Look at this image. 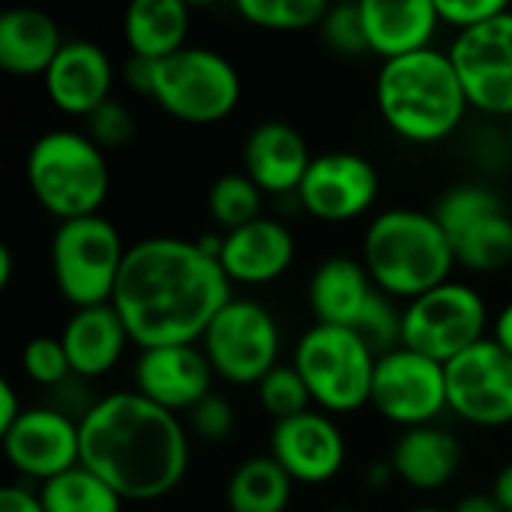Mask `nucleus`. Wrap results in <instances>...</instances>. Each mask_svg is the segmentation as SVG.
<instances>
[{
  "mask_svg": "<svg viewBox=\"0 0 512 512\" xmlns=\"http://www.w3.org/2000/svg\"><path fill=\"white\" fill-rule=\"evenodd\" d=\"M222 237H147L129 246L111 306L129 339L147 348L195 345L234 300L219 264Z\"/></svg>",
  "mask_w": 512,
  "mask_h": 512,
  "instance_id": "nucleus-1",
  "label": "nucleus"
},
{
  "mask_svg": "<svg viewBox=\"0 0 512 512\" xmlns=\"http://www.w3.org/2000/svg\"><path fill=\"white\" fill-rule=\"evenodd\" d=\"M81 465L102 477L123 501L171 495L189 471V438L177 414L138 390L99 399L78 420Z\"/></svg>",
  "mask_w": 512,
  "mask_h": 512,
  "instance_id": "nucleus-2",
  "label": "nucleus"
},
{
  "mask_svg": "<svg viewBox=\"0 0 512 512\" xmlns=\"http://www.w3.org/2000/svg\"><path fill=\"white\" fill-rule=\"evenodd\" d=\"M375 102L384 123L405 141H444L465 120L468 96L447 51L426 48L381 66Z\"/></svg>",
  "mask_w": 512,
  "mask_h": 512,
  "instance_id": "nucleus-3",
  "label": "nucleus"
},
{
  "mask_svg": "<svg viewBox=\"0 0 512 512\" xmlns=\"http://www.w3.org/2000/svg\"><path fill=\"white\" fill-rule=\"evenodd\" d=\"M363 264L378 291L411 303L450 282L456 255L432 213L396 207L369 222Z\"/></svg>",
  "mask_w": 512,
  "mask_h": 512,
  "instance_id": "nucleus-4",
  "label": "nucleus"
},
{
  "mask_svg": "<svg viewBox=\"0 0 512 512\" xmlns=\"http://www.w3.org/2000/svg\"><path fill=\"white\" fill-rule=\"evenodd\" d=\"M27 183L39 207L60 222L96 216L108 198V162L87 132L51 129L27 153Z\"/></svg>",
  "mask_w": 512,
  "mask_h": 512,
  "instance_id": "nucleus-5",
  "label": "nucleus"
},
{
  "mask_svg": "<svg viewBox=\"0 0 512 512\" xmlns=\"http://www.w3.org/2000/svg\"><path fill=\"white\" fill-rule=\"evenodd\" d=\"M378 357L357 330L309 327L294 348V369L324 414H351L369 405Z\"/></svg>",
  "mask_w": 512,
  "mask_h": 512,
  "instance_id": "nucleus-6",
  "label": "nucleus"
},
{
  "mask_svg": "<svg viewBox=\"0 0 512 512\" xmlns=\"http://www.w3.org/2000/svg\"><path fill=\"white\" fill-rule=\"evenodd\" d=\"M126 246L114 222L105 216H84L60 222L51 240V270L57 291L75 309L111 303Z\"/></svg>",
  "mask_w": 512,
  "mask_h": 512,
  "instance_id": "nucleus-7",
  "label": "nucleus"
},
{
  "mask_svg": "<svg viewBox=\"0 0 512 512\" xmlns=\"http://www.w3.org/2000/svg\"><path fill=\"white\" fill-rule=\"evenodd\" d=\"M240 90V75L222 54L186 45L156 63L150 99L180 123L210 126L237 108Z\"/></svg>",
  "mask_w": 512,
  "mask_h": 512,
  "instance_id": "nucleus-8",
  "label": "nucleus"
},
{
  "mask_svg": "<svg viewBox=\"0 0 512 512\" xmlns=\"http://www.w3.org/2000/svg\"><path fill=\"white\" fill-rule=\"evenodd\" d=\"M486 300L462 282H444L402 312V348L450 363L486 339Z\"/></svg>",
  "mask_w": 512,
  "mask_h": 512,
  "instance_id": "nucleus-9",
  "label": "nucleus"
},
{
  "mask_svg": "<svg viewBox=\"0 0 512 512\" xmlns=\"http://www.w3.org/2000/svg\"><path fill=\"white\" fill-rule=\"evenodd\" d=\"M213 372L231 384H261L279 363L276 318L255 300H231L201 336Z\"/></svg>",
  "mask_w": 512,
  "mask_h": 512,
  "instance_id": "nucleus-10",
  "label": "nucleus"
},
{
  "mask_svg": "<svg viewBox=\"0 0 512 512\" xmlns=\"http://www.w3.org/2000/svg\"><path fill=\"white\" fill-rule=\"evenodd\" d=\"M369 405L396 426H432V420L450 408L444 363L429 360L411 348H396L378 357Z\"/></svg>",
  "mask_w": 512,
  "mask_h": 512,
  "instance_id": "nucleus-11",
  "label": "nucleus"
},
{
  "mask_svg": "<svg viewBox=\"0 0 512 512\" xmlns=\"http://www.w3.org/2000/svg\"><path fill=\"white\" fill-rule=\"evenodd\" d=\"M450 60L465 87L468 105L486 114L512 117V9L486 24L456 33Z\"/></svg>",
  "mask_w": 512,
  "mask_h": 512,
  "instance_id": "nucleus-12",
  "label": "nucleus"
},
{
  "mask_svg": "<svg viewBox=\"0 0 512 512\" xmlns=\"http://www.w3.org/2000/svg\"><path fill=\"white\" fill-rule=\"evenodd\" d=\"M447 402L465 423L498 429L512 423V354L492 336L450 360Z\"/></svg>",
  "mask_w": 512,
  "mask_h": 512,
  "instance_id": "nucleus-13",
  "label": "nucleus"
},
{
  "mask_svg": "<svg viewBox=\"0 0 512 512\" xmlns=\"http://www.w3.org/2000/svg\"><path fill=\"white\" fill-rule=\"evenodd\" d=\"M0 438L6 462L21 477L48 483L81 465V429L57 408H27Z\"/></svg>",
  "mask_w": 512,
  "mask_h": 512,
  "instance_id": "nucleus-14",
  "label": "nucleus"
},
{
  "mask_svg": "<svg viewBox=\"0 0 512 512\" xmlns=\"http://www.w3.org/2000/svg\"><path fill=\"white\" fill-rule=\"evenodd\" d=\"M378 186V171L366 156L339 150L312 159L297 198L321 222H351L375 204Z\"/></svg>",
  "mask_w": 512,
  "mask_h": 512,
  "instance_id": "nucleus-15",
  "label": "nucleus"
},
{
  "mask_svg": "<svg viewBox=\"0 0 512 512\" xmlns=\"http://www.w3.org/2000/svg\"><path fill=\"white\" fill-rule=\"evenodd\" d=\"M270 456L282 471L303 486L330 483L348 456L342 429L324 411H306L291 420L276 423L270 438Z\"/></svg>",
  "mask_w": 512,
  "mask_h": 512,
  "instance_id": "nucleus-16",
  "label": "nucleus"
},
{
  "mask_svg": "<svg viewBox=\"0 0 512 512\" xmlns=\"http://www.w3.org/2000/svg\"><path fill=\"white\" fill-rule=\"evenodd\" d=\"M213 366L198 345H165L141 351L135 363V390L153 405L183 414L210 396Z\"/></svg>",
  "mask_w": 512,
  "mask_h": 512,
  "instance_id": "nucleus-17",
  "label": "nucleus"
},
{
  "mask_svg": "<svg viewBox=\"0 0 512 512\" xmlns=\"http://www.w3.org/2000/svg\"><path fill=\"white\" fill-rule=\"evenodd\" d=\"M42 81L57 111L90 117L99 105L111 99L114 66L102 45L90 39H66Z\"/></svg>",
  "mask_w": 512,
  "mask_h": 512,
  "instance_id": "nucleus-18",
  "label": "nucleus"
},
{
  "mask_svg": "<svg viewBox=\"0 0 512 512\" xmlns=\"http://www.w3.org/2000/svg\"><path fill=\"white\" fill-rule=\"evenodd\" d=\"M369 54L384 63L432 48L441 27L435 0H360Z\"/></svg>",
  "mask_w": 512,
  "mask_h": 512,
  "instance_id": "nucleus-19",
  "label": "nucleus"
},
{
  "mask_svg": "<svg viewBox=\"0 0 512 512\" xmlns=\"http://www.w3.org/2000/svg\"><path fill=\"white\" fill-rule=\"evenodd\" d=\"M294 234L279 219L261 216L222 237L219 264L231 282L264 285L279 279L294 264Z\"/></svg>",
  "mask_w": 512,
  "mask_h": 512,
  "instance_id": "nucleus-20",
  "label": "nucleus"
},
{
  "mask_svg": "<svg viewBox=\"0 0 512 512\" xmlns=\"http://www.w3.org/2000/svg\"><path fill=\"white\" fill-rule=\"evenodd\" d=\"M312 159L315 156H309L306 138L282 120H267L255 126L243 144L246 174L261 192L273 195L297 192Z\"/></svg>",
  "mask_w": 512,
  "mask_h": 512,
  "instance_id": "nucleus-21",
  "label": "nucleus"
},
{
  "mask_svg": "<svg viewBox=\"0 0 512 512\" xmlns=\"http://www.w3.org/2000/svg\"><path fill=\"white\" fill-rule=\"evenodd\" d=\"M60 342L66 348L72 375L99 378L117 366L129 339V330L111 303L75 309L60 330Z\"/></svg>",
  "mask_w": 512,
  "mask_h": 512,
  "instance_id": "nucleus-22",
  "label": "nucleus"
},
{
  "mask_svg": "<svg viewBox=\"0 0 512 512\" xmlns=\"http://www.w3.org/2000/svg\"><path fill=\"white\" fill-rule=\"evenodd\" d=\"M378 294L366 264L348 255H333L318 264L309 279V306L318 324L354 330Z\"/></svg>",
  "mask_w": 512,
  "mask_h": 512,
  "instance_id": "nucleus-23",
  "label": "nucleus"
},
{
  "mask_svg": "<svg viewBox=\"0 0 512 512\" xmlns=\"http://www.w3.org/2000/svg\"><path fill=\"white\" fill-rule=\"evenodd\" d=\"M63 42L57 21L42 9L15 6L0 15V69L15 78H45Z\"/></svg>",
  "mask_w": 512,
  "mask_h": 512,
  "instance_id": "nucleus-24",
  "label": "nucleus"
},
{
  "mask_svg": "<svg viewBox=\"0 0 512 512\" xmlns=\"http://www.w3.org/2000/svg\"><path fill=\"white\" fill-rule=\"evenodd\" d=\"M390 465L411 489L435 492L456 477L462 465V444L453 432L438 426L405 429L393 447Z\"/></svg>",
  "mask_w": 512,
  "mask_h": 512,
  "instance_id": "nucleus-25",
  "label": "nucleus"
},
{
  "mask_svg": "<svg viewBox=\"0 0 512 512\" xmlns=\"http://www.w3.org/2000/svg\"><path fill=\"white\" fill-rule=\"evenodd\" d=\"M123 36L132 57L165 60L186 48L189 6L183 0H135L123 18Z\"/></svg>",
  "mask_w": 512,
  "mask_h": 512,
  "instance_id": "nucleus-26",
  "label": "nucleus"
},
{
  "mask_svg": "<svg viewBox=\"0 0 512 512\" xmlns=\"http://www.w3.org/2000/svg\"><path fill=\"white\" fill-rule=\"evenodd\" d=\"M294 495V480L273 456L246 459L228 480L225 501L231 512H285Z\"/></svg>",
  "mask_w": 512,
  "mask_h": 512,
  "instance_id": "nucleus-27",
  "label": "nucleus"
},
{
  "mask_svg": "<svg viewBox=\"0 0 512 512\" xmlns=\"http://www.w3.org/2000/svg\"><path fill=\"white\" fill-rule=\"evenodd\" d=\"M456 264L471 273H498L512 267V219L507 210L486 216L450 240Z\"/></svg>",
  "mask_w": 512,
  "mask_h": 512,
  "instance_id": "nucleus-28",
  "label": "nucleus"
},
{
  "mask_svg": "<svg viewBox=\"0 0 512 512\" xmlns=\"http://www.w3.org/2000/svg\"><path fill=\"white\" fill-rule=\"evenodd\" d=\"M36 495L45 512H123V498L84 465L42 483Z\"/></svg>",
  "mask_w": 512,
  "mask_h": 512,
  "instance_id": "nucleus-29",
  "label": "nucleus"
},
{
  "mask_svg": "<svg viewBox=\"0 0 512 512\" xmlns=\"http://www.w3.org/2000/svg\"><path fill=\"white\" fill-rule=\"evenodd\" d=\"M207 210L222 228L237 231L261 219L264 192L252 183L249 174H222L207 192Z\"/></svg>",
  "mask_w": 512,
  "mask_h": 512,
  "instance_id": "nucleus-30",
  "label": "nucleus"
},
{
  "mask_svg": "<svg viewBox=\"0 0 512 512\" xmlns=\"http://www.w3.org/2000/svg\"><path fill=\"white\" fill-rule=\"evenodd\" d=\"M504 210V201L489 189V186H480V183H465V186H456L450 192L441 195V201L435 204L432 216L438 219V225L444 228L447 240H453L456 234H462L465 228H471L474 222L486 219V216H495Z\"/></svg>",
  "mask_w": 512,
  "mask_h": 512,
  "instance_id": "nucleus-31",
  "label": "nucleus"
},
{
  "mask_svg": "<svg viewBox=\"0 0 512 512\" xmlns=\"http://www.w3.org/2000/svg\"><path fill=\"white\" fill-rule=\"evenodd\" d=\"M237 12L264 30H309L321 27L330 6L324 0H240Z\"/></svg>",
  "mask_w": 512,
  "mask_h": 512,
  "instance_id": "nucleus-32",
  "label": "nucleus"
},
{
  "mask_svg": "<svg viewBox=\"0 0 512 512\" xmlns=\"http://www.w3.org/2000/svg\"><path fill=\"white\" fill-rule=\"evenodd\" d=\"M258 399L264 405V411L270 417H276V423L291 420L297 414L312 411V393L306 387V381L300 378V372L291 366H276L261 384H258Z\"/></svg>",
  "mask_w": 512,
  "mask_h": 512,
  "instance_id": "nucleus-33",
  "label": "nucleus"
},
{
  "mask_svg": "<svg viewBox=\"0 0 512 512\" xmlns=\"http://www.w3.org/2000/svg\"><path fill=\"white\" fill-rule=\"evenodd\" d=\"M354 330L363 336V342L372 348L375 357H384V354L402 348V312H396L393 300L384 291H378L372 297V303L366 306V312Z\"/></svg>",
  "mask_w": 512,
  "mask_h": 512,
  "instance_id": "nucleus-34",
  "label": "nucleus"
},
{
  "mask_svg": "<svg viewBox=\"0 0 512 512\" xmlns=\"http://www.w3.org/2000/svg\"><path fill=\"white\" fill-rule=\"evenodd\" d=\"M21 369L24 375L39 387H57L72 375L66 348L60 336H36L21 351Z\"/></svg>",
  "mask_w": 512,
  "mask_h": 512,
  "instance_id": "nucleus-35",
  "label": "nucleus"
},
{
  "mask_svg": "<svg viewBox=\"0 0 512 512\" xmlns=\"http://www.w3.org/2000/svg\"><path fill=\"white\" fill-rule=\"evenodd\" d=\"M321 36L324 42L345 57H357V54H369V42H366V27H363V15H360V3H342V6H330V12L321 21Z\"/></svg>",
  "mask_w": 512,
  "mask_h": 512,
  "instance_id": "nucleus-36",
  "label": "nucleus"
},
{
  "mask_svg": "<svg viewBox=\"0 0 512 512\" xmlns=\"http://www.w3.org/2000/svg\"><path fill=\"white\" fill-rule=\"evenodd\" d=\"M84 126H87V138L102 150H114V147L129 144V138L135 132L129 108L114 102V99L99 105L90 117H84Z\"/></svg>",
  "mask_w": 512,
  "mask_h": 512,
  "instance_id": "nucleus-37",
  "label": "nucleus"
},
{
  "mask_svg": "<svg viewBox=\"0 0 512 512\" xmlns=\"http://www.w3.org/2000/svg\"><path fill=\"white\" fill-rule=\"evenodd\" d=\"M234 408L225 396L210 393L207 399H201L192 411H189V426L195 432V438L201 441H225L234 432Z\"/></svg>",
  "mask_w": 512,
  "mask_h": 512,
  "instance_id": "nucleus-38",
  "label": "nucleus"
},
{
  "mask_svg": "<svg viewBox=\"0 0 512 512\" xmlns=\"http://www.w3.org/2000/svg\"><path fill=\"white\" fill-rule=\"evenodd\" d=\"M435 9H438L441 24H450L459 33H465L477 24H486L498 12H504L507 3H501V0H435Z\"/></svg>",
  "mask_w": 512,
  "mask_h": 512,
  "instance_id": "nucleus-39",
  "label": "nucleus"
},
{
  "mask_svg": "<svg viewBox=\"0 0 512 512\" xmlns=\"http://www.w3.org/2000/svg\"><path fill=\"white\" fill-rule=\"evenodd\" d=\"M156 63L159 60H144V57H129V63H126V84L132 87V90H138V93H144V96H150L153 93V75H156Z\"/></svg>",
  "mask_w": 512,
  "mask_h": 512,
  "instance_id": "nucleus-40",
  "label": "nucleus"
},
{
  "mask_svg": "<svg viewBox=\"0 0 512 512\" xmlns=\"http://www.w3.org/2000/svg\"><path fill=\"white\" fill-rule=\"evenodd\" d=\"M0 512H45L36 492L24 486H6L0 492Z\"/></svg>",
  "mask_w": 512,
  "mask_h": 512,
  "instance_id": "nucleus-41",
  "label": "nucleus"
},
{
  "mask_svg": "<svg viewBox=\"0 0 512 512\" xmlns=\"http://www.w3.org/2000/svg\"><path fill=\"white\" fill-rule=\"evenodd\" d=\"M24 411H27V408H21L12 381H0V435L9 432V429L21 420Z\"/></svg>",
  "mask_w": 512,
  "mask_h": 512,
  "instance_id": "nucleus-42",
  "label": "nucleus"
},
{
  "mask_svg": "<svg viewBox=\"0 0 512 512\" xmlns=\"http://www.w3.org/2000/svg\"><path fill=\"white\" fill-rule=\"evenodd\" d=\"M492 495H495V501L501 504V510L512 512V462L507 468H501V474L495 477Z\"/></svg>",
  "mask_w": 512,
  "mask_h": 512,
  "instance_id": "nucleus-43",
  "label": "nucleus"
},
{
  "mask_svg": "<svg viewBox=\"0 0 512 512\" xmlns=\"http://www.w3.org/2000/svg\"><path fill=\"white\" fill-rule=\"evenodd\" d=\"M507 354H512V300L501 309L498 321H495V336H492Z\"/></svg>",
  "mask_w": 512,
  "mask_h": 512,
  "instance_id": "nucleus-44",
  "label": "nucleus"
},
{
  "mask_svg": "<svg viewBox=\"0 0 512 512\" xmlns=\"http://www.w3.org/2000/svg\"><path fill=\"white\" fill-rule=\"evenodd\" d=\"M453 512H504L501 504L495 501V495H468L456 504Z\"/></svg>",
  "mask_w": 512,
  "mask_h": 512,
  "instance_id": "nucleus-45",
  "label": "nucleus"
},
{
  "mask_svg": "<svg viewBox=\"0 0 512 512\" xmlns=\"http://www.w3.org/2000/svg\"><path fill=\"white\" fill-rule=\"evenodd\" d=\"M12 267H15L12 249L3 243V246H0V291H6V288H9V282H12Z\"/></svg>",
  "mask_w": 512,
  "mask_h": 512,
  "instance_id": "nucleus-46",
  "label": "nucleus"
},
{
  "mask_svg": "<svg viewBox=\"0 0 512 512\" xmlns=\"http://www.w3.org/2000/svg\"><path fill=\"white\" fill-rule=\"evenodd\" d=\"M411 512H441V510H432V507H420V510H411Z\"/></svg>",
  "mask_w": 512,
  "mask_h": 512,
  "instance_id": "nucleus-47",
  "label": "nucleus"
},
{
  "mask_svg": "<svg viewBox=\"0 0 512 512\" xmlns=\"http://www.w3.org/2000/svg\"><path fill=\"white\" fill-rule=\"evenodd\" d=\"M510 144H512V117H510Z\"/></svg>",
  "mask_w": 512,
  "mask_h": 512,
  "instance_id": "nucleus-48",
  "label": "nucleus"
}]
</instances>
